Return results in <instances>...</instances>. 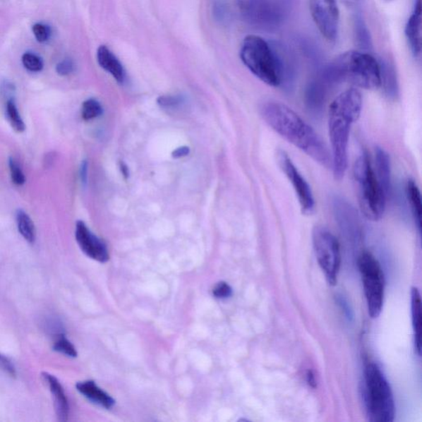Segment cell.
Wrapping results in <instances>:
<instances>
[{
  "label": "cell",
  "instance_id": "cell-1",
  "mask_svg": "<svg viewBox=\"0 0 422 422\" xmlns=\"http://www.w3.org/2000/svg\"><path fill=\"white\" fill-rule=\"evenodd\" d=\"M261 111L267 124L284 140L325 168L332 167L331 155L325 144L296 111L277 102L266 103Z\"/></svg>",
  "mask_w": 422,
  "mask_h": 422
},
{
  "label": "cell",
  "instance_id": "cell-2",
  "mask_svg": "<svg viewBox=\"0 0 422 422\" xmlns=\"http://www.w3.org/2000/svg\"><path fill=\"white\" fill-rule=\"evenodd\" d=\"M362 97L356 88L338 95L331 103L328 115V133L331 143L333 175L337 181L344 178L348 164V142L351 127L359 120Z\"/></svg>",
  "mask_w": 422,
  "mask_h": 422
},
{
  "label": "cell",
  "instance_id": "cell-3",
  "mask_svg": "<svg viewBox=\"0 0 422 422\" xmlns=\"http://www.w3.org/2000/svg\"><path fill=\"white\" fill-rule=\"evenodd\" d=\"M240 57L255 76L267 85H281L284 76V52L272 47L261 37L250 35L244 39Z\"/></svg>",
  "mask_w": 422,
  "mask_h": 422
},
{
  "label": "cell",
  "instance_id": "cell-4",
  "mask_svg": "<svg viewBox=\"0 0 422 422\" xmlns=\"http://www.w3.org/2000/svg\"><path fill=\"white\" fill-rule=\"evenodd\" d=\"M353 174L363 215L372 222H379L384 217L389 193L378 181L369 155L363 153L357 159Z\"/></svg>",
  "mask_w": 422,
  "mask_h": 422
},
{
  "label": "cell",
  "instance_id": "cell-5",
  "mask_svg": "<svg viewBox=\"0 0 422 422\" xmlns=\"http://www.w3.org/2000/svg\"><path fill=\"white\" fill-rule=\"evenodd\" d=\"M364 399L368 418L373 422H392L395 417L394 394L384 373L375 363L366 366Z\"/></svg>",
  "mask_w": 422,
  "mask_h": 422
},
{
  "label": "cell",
  "instance_id": "cell-6",
  "mask_svg": "<svg viewBox=\"0 0 422 422\" xmlns=\"http://www.w3.org/2000/svg\"><path fill=\"white\" fill-rule=\"evenodd\" d=\"M341 80L373 90L381 86L380 63L370 54L351 51L342 54L331 63Z\"/></svg>",
  "mask_w": 422,
  "mask_h": 422
},
{
  "label": "cell",
  "instance_id": "cell-7",
  "mask_svg": "<svg viewBox=\"0 0 422 422\" xmlns=\"http://www.w3.org/2000/svg\"><path fill=\"white\" fill-rule=\"evenodd\" d=\"M358 267L364 287L368 312L372 318L380 315L384 306L385 279L380 263L369 252L361 253L358 259Z\"/></svg>",
  "mask_w": 422,
  "mask_h": 422
},
{
  "label": "cell",
  "instance_id": "cell-8",
  "mask_svg": "<svg viewBox=\"0 0 422 422\" xmlns=\"http://www.w3.org/2000/svg\"><path fill=\"white\" fill-rule=\"evenodd\" d=\"M312 237L318 265L328 284L335 286L342 263L340 243L330 230L322 227L314 228Z\"/></svg>",
  "mask_w": 422,
  "mask_h": 422
},
{
  "label": "cell",
  "instance_id": "cell-9",
  "mask_svg": "<svg viewBox=\"0 0 422 422\" xmlns=\"http://www.w3.org/2000/svg\"><path fill=\"white\" fill-rule=\"evenodd\" d=\"M242 9L247 20L259 28L272 29L282 20V8L278 0H244Z\"/></svg>",
  "mask_w": 422,
  "mask_h": 422
},
{
  "label": "cell",
  "instance_id": "cell-10",
  "mask_svg": "<svg viewBox=\"0 0 422 422\" xmlns=\"http://www.w3.org/2000/svg\"><path fill=\"white\" fill-rule=\"evenodd\" d=\"M309 8L322 35L328 42H336L340 20L337 0H309Z\"/></svg>",
  "mask_w": 422,
  "mask_h": 422
},
{
  "label": "cell",
  "instance_id": "cell-11",
  "mask_svg": "<svg viewBox=\"0 0 422 422\" xmlns=\"http://www.w3.org/2000/svg\"><path fill=\"white\" fill-rule=\"evenodd\" d=\"M277 163L283 173L286 174L287 178L291 181L294 191L297 195L299 203L303 214L311 215L315 207V201H314L313 195L311 186L307 181L299 173L296 165L286 152L279 150L277 152Z\"/></svg>",
  "mask_w": 422,
  "mask_h": 422
},
{
  "label": "cell",
  "instance_id": "cell-12",
  "mask_svg": "<svg viewBox=\"0 0 422 422\" xmlns=\"http://www.w3.org/2000/svg\"><path fill=\"white\" fill-rule=\"evenodd\" d=\"M76 239L82 252L88 258L101 263L109 261V253L105 243L97 237L81 220L76 223Z\"/></svg>",
  "mask_w": 422,
  "mask_h": 422
},
{
  "label": "cell",
  "instance_id": "cell-13",
  "mask_svg": "<svg viewBox=\"0 0 422 422\" xmlns=\"http://www.w3.org/2000/svg\"><path fill=\"white\" fill-rule=\"evenodd\" d=\"M42 377L52 392L58 420L62 422L67 421L68 414H70V406H68L65 390H64L60 381L55 376L47 372L42 373Z\"/></svg>",
  "mask_w": 422,
  "mask_h": 422
},
{
  "label": "cell",
  "instance_id": "cell-14",
  "mask_svg": "<svg viewBox=\"0 0 422 422\" xmlns=\"http://www.w3.org/2000/svg\"><path fill=\"white\" fill-rule=\"evenodd\" d=\"M405 35L412 54L420 56L421 51V1L416 0L414 13H411L405 28Z\"/></svg>",
  "mask_w": 422,
  "mask_h": 422
},
{
  "label": "cell",
  "instance_id": "cell-15",
  "mask_svg": "<svg viewBox=\"0 0 422 422\" xmlns=\"http://www.w3.org/2000/svg\"><path fill=\"white\" fill-rule=\"evenodd\" d=\"M97 62L103 70L109 72L119 83L126 80V71L123 66L110 49L101 46L97 49Z\"/></svg>",
  "mask_w": 422,
  "mask_h": 422
},
{
  "label": "cell",
  "instance_id": "cell-16",
  "mask_svg": "<svg viewBox=\"0 0 422 422\" xmlns=\"http://www.w3.org/2000/svg\"><path fill=\"white\" fill-rule=\"evenodd\" d=\"M374 162L375 164H372V165L376 178L386 193H390L391 188L390 157L384 149L376 147Z\"/></svg>",
  "mask_w": 422,
  "mask_h": 422
},
{
  "label": "cell",
  "instance_id": "cell-17",
  "mask_svg": "<svg viewBox=\"0 0 422 422\" xmlns=\"http://www.w3.org/2000/svg\"><path fill=\"white\" fill-rule=\"evenodd\" d=\"M76 387L82 395L93 404L105 407L107 409H110L115 405V400L93 381L78 382Z\"/></svg>",
  "mask_w": 422,
  "mask_h": 422
},
{
  "label": "cell",
  "instance_id": "cell-18",
  "mask_svg": "<svg viewBox=\"0 0 422 422\" xmlns=\"http://www.w3.org/2000/svg\"><path fill=\"white\" fill-rule=\"evenodd\" d=\"M411 308L415 349L417 355L420 356L421 352V299L419 289L416 287L411 288Z\"/></svg>",
  "mask_w": 422,
  "mask_h": 422
},
{
  "label": "cell",
  "instance_id": "cell-19",
  "mask_svg": "<svg viewBox=\"0 0 422 422\" xmlns=\"http://www.w3.org/2000/svg\"><path fill=\"white\" fill-rule=\"evenodd\" d=\"M406 193L407 200L410 204L412 215H414L415 223L419 232L421 230V198L418 186L414 181H407L406 186Z\"/></svg>",
  "mask_w": 422,
  "mask_h": 422
},
{
  "label": "cell",
  "instance_id": "cell-20",
  "mask_svg": "<svg viewBox=\"0 0 422 422\" xmlns=\"http://www.w3.org/2000/svg\"><path fill=\"white\" fill-rule=\"evenodd\" d=\"M17 227L19 234L29 243H34L36 240V228L32 219L23 210H18L16 213Z\"/></svg>",
  "mask_w": 422,
  "mask_h": 422
},
{
  "label": "cell",
  "instance_id": "cell-21",
  "mask_svg": "<svg viewBox=\"0 0 422 422\" xmlns=\"http://www.w3.org/2000/svg\"><path fill=\"white\" fill-rule=\"evenodd\" d=\"M381 72V85H385L387 93L392 95L397 91V77L394 66L389 61L380 63Z\"/></svg>",
  "mask_w": 422,
  "mask_h": 422
},
{
  "label": "cell",
  "instance_id": "cell-22",
  "mask_svg": "<svg viewBox=\"0 0 422 422\" xmlns=\"http://www.w3.org/2000/svg\"><path fill=\"white\" fill-rule=\"evenodd\" d=\"M6 115L9 123L11 124L14 131L22 133L26 129L25 123L22 119L18 109L16 101L13 98H9L6 104Z\"/></svg>",
  "mask_w": 422,
  "mask_h": 422
},
{
  "label": "cell",
  "instance_id": "cell-23",
  "mask_svg": "<svg viewBox=\"0 0 422 422\" xmlns=\"http://www.w3.org/2000/svg\"><path fill=\"white\" fill-rule=\"evenodd\" d=\"M158 103L161 109L170 112V114H174V112H178L183 109L185 100L183 97L179 95L162 96L159 98Z\"/></svg>",
  "mask_w": 422,
  "mask_h": 422
},
{
  "label": "cell",
  "instance_id": "cell-24",
  "mask_svg": "<svg viewBox=\"0 0 422 422\" xmlns=\"http://www.w3.org/2000/svg\"><path fill=\"white\" fill-rule=\"evenodd\" d=\"M356 37L358 44L362 49L369 50L371 47V40L369 31L365 25L364 21L362 20L361 17L358 16L356 19Z\"/></svg>",
  "mask_w": 422,
  "mask_h": 422
},
{
  "label": "cell",
  "instance_id": "cell-25",
  "mask_svg": "<svg viewBox=\"0 0 422 422\" xmlns=\"http://www.w3.org/2000/svg\"><path fill=\"white\" fill-rule=\"evenodd\" d=\"M102 114V107L100 102L93 98L86 100L82 106V117L83 120L90 121L97 119Z\"/></svg>",
  "mask_w": 422,
  "mask_h": 422
},
{
  "label": "cell",
  "instance_id": "cell-26",
  "mask_svg": "<svg viewBox=\"0 0 422 422\" xmlns=\"http://www.w3.org/2000/svg\"><path fill=\"white\" fill-rule=\"evenodd\" d=\"M53 350L70 357H76L78 356L75 346L67 339L64 333L58 334L56 341L54 343Z\"/></svg>",
  "mask_w": 422,
  "mask_h": 422
},
{
  "label": "cell",
  "instance_id": "cell-27",
  "mask_svg": "<svg viewBox=\"0 0 422 422\" xmlns=\"http://www.w3.org/2000/svg\"><path fill=\"white\" fill-rule=\"evenodd\" d=\"M24 67L31 72H40L44 67L42 59L36 54L27 52L22 57Z\"/></svg>",
  "mask_w": 422,
  "mask_h": 422
},
{
  "label": "cell",
  "instance_id": "cell-28",
  "mask_svg": "<svg viewBox=\"0 0 422 422\" xmlns=\"http://www.w3.org/2000/svg\"><path fill=\"white\" fill-rule=\"evenodd\" d=\"M9 171H11V176L12 181L17 186H23L26 183V176L24 174L23 171L18 164L16 159L9 158L8 159Z\"/></svg>",
  "mask_w": 422,
  "mask_h": 422
},
{
  "label": "cell",
  "instance_id": "cell-29",
  "mask_svg": "<svg viewBox=\"0 0 422 422\" xmlns=\"http://www.w3.org/2000/svg\"><path fill=\"white\" fill-rule=\"evenodd\" d=\"M32 32L37 42L41 43L47 42L52 35L50 27L41 23L34 24L32 26Z\"/></svg>",
  "mask_w": 422,
  "mask_h": 422
},
{
  "label": "cell",
  "instance_id": "cell-30",
  "mask_svg": "<svg viewBox=\"0 0 422 422\" xmlns=\"http://www.w3.org/2000/svg\"><path fill=\"white\" fill-rule=\"evenodd\" d=\"M0 370L6 373L11 378H16L17 376L16 366H13V362L7 356L2 354H0Z\"/></svg>",
  "mask_w": 422,
  "mask_h": 422
},
{
  "label": "cell",
  "instance_id": "cell-31",
  "mask_svg": "<svg viewBox=\"0 0 422 422\" xmlns=\"http://www.w3.org/2000/svg\"><path fill=\"white\" fill-rule=\"evenodd\" d=\"M232 288L225 282H220L213 289L215 297L218 299H227L232 296Z\"/></svg>",
  "mask_w": 422,
  "mask_h": 422
},
{
  "label": "cell",
  "instance_id": "cell-32",
  "mask_svg": "<svg viewBox=\"0 0 422 422\" xmlns=\"http://www.w3.org/2000/svg\"><path fill=\"white\" fill-rule=\"evenodd\" d=\"M56 70L58 75L66 76L71 75L75 71V65H73V62L71 60L67 59V60H64L59 63Z\"/></svg>",
  "mask_w": 422,
  "mask_h": 422
},
{
  "label": "cell",
  "instance_id": "cell-33",
  "mask_svg": "<svg viewBox=\"0 0 422 422\" xmlns=\"http://www.w3.org/2000/svg\"><path fill=\"white\" fill-rule=\"evenodd\" d=\"M214 14L215 18L219 21H223L227 16V8H225L224 4L220 2L219 0L215 3L214 6Z\"/></svg>",
  "mask_w": 422,
  "mask_h": 422
},
{
  "label": "cell",
  "instance_id": "cell-34",
  "mask_svg": "<svg viewBox=\"0 0 422 422\" xmlns=\"http://www.w3.org/2000/svg\"><path fill=\"white\" fill-rule=\"evenodd\" d=\"M189 148L188 147H181V148L174 150L173 156L174 158L179 159L181 157H185L189 154Z\"/></svg>",
  "mask_w": 422,
  "mask_h": 422
},
{
  "label": "cell",
  "instance_id": "cell-35",
  "mask_svg": "<svg viewBox=\"0 0 422 422\" xmlns=\"http://www.w3.org/2000/svg\"><path fill=\"white\" fill-rule=\"evenodd\" d=\"M80 179L82 183L85 184L88 179V162L83 161L80 168Z\"/></svg>",
  "mask_w": 422,
  "mask_h": 422
},
{
  "label": "cell",
  "instance_id": "cell-36",
  "mask_svg": "<svg viewBox=\"0 0 422 422\" xmlns=\"http://www.w3.org/2000/svg\"><path fill=\"white\" fill-rule=\"evenodd\" d=\"M55 155H54L53 153L48 154L47 155H46V159L45 161H44V163L46 164L47 167H50L53 164L54 161H55Z\"/></svg>",
  "mask_w": 422,
  "mask_h": 422
},
{
  "label": "cell",
  "instance_id": "cell-37",
  "mask_svg": "<svg viewBox=\"0 0 422 422\" xmlns=\"http://www.w3.org/2000/svg\"><path fill=\"white\" fill-rule=\"evenodd\" d=\"M307 380L309 385L311 386H315V380H314V376L311 371H308L307 374Z\"/></svg>",
  "mask_w": 422,
  "mask_h": 422
}]
</instances>
